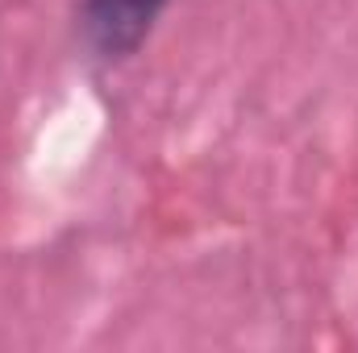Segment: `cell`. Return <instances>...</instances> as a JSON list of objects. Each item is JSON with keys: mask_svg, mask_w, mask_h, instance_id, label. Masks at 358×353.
I'll use <instances>...</instances> for the list:
<instances>
[{"mask_svg": "<svg viewBox=\"0 0 358 353\" xmlns=\"http://www.w3.org/2000/svg\"><path fill=\"white\" fill-rule=\"evenodd\" d=\"M163 4L167 0H84V38L100 59H125L146 42Z\"/></svg>", "mask_w": 358, "mask_h": 353, "instance_id": "obj_1", "label": "cell"}]
</instances>
